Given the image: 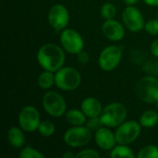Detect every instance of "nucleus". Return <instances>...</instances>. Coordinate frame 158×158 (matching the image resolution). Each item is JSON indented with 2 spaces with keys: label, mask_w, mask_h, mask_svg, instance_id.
<instances>
[{
  "label": "nucleus",
  "mask_w": 158,
  "mask_h": 158,
  "mask_svg": "<svg viewBox=\"0 0 158 158\" xmlns=\"http://www.w3.org/2000/svg\"><path fill=\"white\" fill-rule=\"evenodd\" d=\"M47 19L53 29L56 31H63L69 22V13L65 6L56 4L49 9Z\"/></svg>",
  "instance_id": "11"
},
{
  "label": "nucleus",
  "mask_w": 158,
  "mask_h": 158,
  "mask_svg": "<svg viewBox=\"0 0 158 158\" xmlns=\"http://www.w3.org/2000/svg\"><path fill=\"white\" fill-rule=\"evenodd\" d=\"M63 157L64 158L75 157V155H74V154H72V153H70V152H67V153H65V154L63 155Z\"/></svg>",
  "instance_id": "32"
},
{
  "label": "nucleus",
  "mask_w": 158,
  "mask_h": 158,
  "mask_svg": "<svg viewBox=\"0 0 158 158\" xmlns=\"http://www.w3.org/2000/svg\"><path fill=\"white\" fill-rule=\"evenodd\" d=\"M55 131H56V128H55L54 123H52V122L49 121V120L41 121V123H40V125H39V128H38L39 133H40L42 136L46 137V138L52 136V135L55 133Z\"/></svg>",
  "instance_id": "23"
},
{
  "label": "nucleus",
  "mask_w": 158,
  "mask_h": 158,
  "mask_svg": "<svg viewBox=\"0 0 158 158\" xmlns=\"http://www.w3.org/2000/svg\"><path fill=\"white\" fill-rule=\"evenodd\" d=\"M19 127L27 132H33L38 131L39 125L41 123L40 114L32 106H24L19 113Z\"/></svg>",
  "instance_id": "10"
},
{
  "label": "nucleus",
  "mask_w": 158,
  "mask_h": 158,
  "mask_svg": "<svg viewBox=\"0 0 158 158\" xmlns=\"http://www.w3.org/2000/svg\"><path fill=\"white\" fill-rule=\"evenodd\" d=\"M144 29L151 35H158V19H153L145 22Z\"/></svg>",
  "instance_id": "26"
},
{
  "label": "nucleus",
  "mask_w": 158,
  "mask_h": 158,
  "mask_svg": "<svg viewBox=\"0 0 158 158\" xmlns=\"http://www.w3.org/2000/svg\"><path fill=\"white\" fill-rule=\"evenodd\" d=\"M56 86L62 91L76 90L81 83V75L74 68L62 67L55 74Z\"/></svg>",
  "instance_id": "3"
},
{
  "label": "nucleus",
  "mask_w": 158,
  "mask_h": 158,
  "mask_svg": "<svg viewBox=\"0 0 158 158\" xmlns=\"http://www.w3.org/2000/svg\"><path fill=\"white\" fill-rule=\"evenodd\" d=\"M110 156L113 158H133L135 156H134L133 151H132L127 144H120V143H118V145H116V146L111 150Z\"/></svg>",
  "instance_id": "20"
},
{
  "label": "nucleus",
  "mask_w": 158,
  "mask_h": 158,
  "mask_svg": "<svg viewBox=\"0 0 158 158\" xmlns=\"http://www.w3.org/2000/svg\"><path fill=\"white\" fill-rule=\"evenodd\" d=\"M156 108H157V110H158V101L156 103Z\"/></svg>",
  "instance_id": "33"
},
{
  "label": "nucleus",
  "mask_w": 158,
  "mask_h": 158,
  "mask_svg": "<svg viewBox=\"0 0 158 158\" xmlns=\"http://www.w3.org/2000/svg\"><path fill=\"white\" fill-rule=\"evenodd\" d=\"M64 143L72 148H80L87 145L92 140V131L86 126H73L63 136Z\"/></svg>",
  "instance_id": "5"
},
{
  "label": "nucleus",
  "mask_w": 158,
  "mask_h": 158,
  "mask_svg": "<svg viewBox=\"0 0 158 158\" xmlns=\"http://www.w3.org/2000/svg\"><path fill=\"white\" fill-rule=\"evenodd\" d=\"M143 2L151 6H158V0H143Z\"/></svg>",
  "instance_id": "30"
},
{
  "label": "nucleus",
  "mask_w": 158,
  "mask_h": 158,
  "mask_svg": "<svg viewBox=\"0 0 158 158\" xmlns=\"http://www.w3.org/2000/svg\"><path fill=\"white\" fill-rule=\"evenodd\" d=\"M139 122L143 128H153L158 124V113L151 109L146 110L141 115Z\"/></svg>",
  "instance_id": "18"
},
{
  "label": "nucleus",
  "mask_w": 158,
  "mask_h": 158,
  "mask_svg": "<svg viewBox=\"0 0 158 158\" xmlns=\"http://www.w3.org/2000/svg\"><path fill=\"white\" fill-rule=\"evenodd\" d=\"M102 31L105 37L108 40L118 42L125 36V26L114 19H106L102 25Z\"/></svg>",
  "instance_id": "13"
},
{
  "label": "nucleus",
  "mask_w": 158,
  "mask_h": 158,
  "mask_svg": "<svg viewBox=\"0 0 158 158\" xmlns=\"http://www.w3.org/2000/svg\"><path fill=\"white\" fill-rule=\"evenodd\" d=\"M126 106L118 102L111 103L104 107L100 116L104 126L108 128H118L127 118Z\"/></svg>",
  "instance_id": "4"
},
{
  "label": "nucleus",
  "mask_w": 158,
  "mask_h": 158,
  "mask_svg": "<svg viewBox=\"0 0 158 158\" xmlns=\"http://www.w3.org/2000/svg\"><path fill=\"white\" fill-rule=\"evenodd\" d=\"M42 105L45 112L51 117L59 118L66 114L67 103L64 97L56 92H47L43 97Z\"/></svg>",
  "instance_id": "6"
},
{
  "label": "nucleus",
  "mask_w": 158,
  "mask_h": 158,
  "mask_svg": "<svg viewBox=\"0 0 158 158\" xmlns=\"http://www.w3.org/2000/svg\"><path fill=\"white\" fill-rule=\"evenodd\" d=\"M75 157L78 158H99L100 155L97 151H95L94 149L92 148H88V149H84L80 151L78 154L75 155Z\"/></svg>",
  "instance_id": "27"
},
{
  "label": "nucleus",
  "mask_w": 158,
  "mask_h": 158,
  "mask_svg": "<svg viewBox=\"0 0 158 158\" xmlns=\"http://www.w3.org/2000/svg\"><path fill=\"white\" fill-rule=\"evenodd\" d=\"M67 121L72 126H82L87 121L86 115L82 112V110L79 109H71L66 113Z\"/></svg>",
  "instance_id": "17"
},
{
  "label": "nucleus",
  "mask_w": 158,
  "mask_h": 158,
  "mask_svg": "<svg viewBox=\"0 0 158 158\" xmlns=\"http://www.w3.org/2000/svg\"><path fill=\"white\" fill-rule=\"evenodd\" d=\"M142 126L139 121L128 120L120 124L115 132L117 143L120 144H131L140 136Z\"/></svg>",
  "instance_id": "7"
},
{
  "label": "nucleus",
  "mask_w": 158,
  "mask_h": 158,
  "mask_svg": "<svg viewBox=\"0 0 158 158\" xmlns=\"http://www.w3.org/2000/svg\"><path fill=\"white\" fill-rule=\"evenodd\" d=\"M138 158H158V146L156 145H146L143 147L138 155Z\"/></svg>",
  "instance_id": "21"
},
{
  "label": "nucleus",
  "mask_w": 158,
  "mask_h": 158,
  "mask_svg": "<svg viewBox=\"0 0 158 158\" xmlns=\"http://www.w3.org/2000/svg\"><path fill=\"white\" fill-rule=\"evenodd\" d=\"M77 58H78V61L81 63V64H87L89 59H90V56L88 55L87 52L85 51H81L79 54H77Z\"/></svg>",
  "instance_id": "28"
},
{
  "label": "nucleus",
  "mask_w": 158,
  "mask_h": 158,
  "mask_svg": "<svg viewBox=\"0 0 158 158\" xmlns=\"http://www.w3.org/2000/svg\"><path fill=\"white\" fill-rule=\"evenodd\" d=\"M81 109L89 118L100 117L104 108L98 99H96L95 97L90 96V97H86L85 99H83L81 105Z\"/></svg>",
  "instance_id": "15"
},
{
  "label": "nucleus",
  "mask_w": 158,
  "mask_h": 158,
  "mask_svg": "<svg viewBox=\"0 0 158 158\" xmlns=\"http://www.w3.org/2000/svg\"><path fill=\"white\" fill-rule=\"evenodd\" d=\"M19 156L20 158H44V155H43L33 147L27 146L21 149L19 154Z\"/></svg>",
  "instance_id": "24"
},
{
  "label": "nucleus",
  "mask_w": 158,
  "mask_h": 158,
  "mask_svg": "<svg viewBox=\"0 0 158 158\" xmlns=\"http://www.w3.org/2000/svg\"><path fill=\"white\" fill-rule=\"evenodd\" d=\"M150 51H151V54L156 56V57H158V39L155 40L151 46H150Z\"/></svg>",
  "instance_id": "29"
},
{
  "label": "nucleus",
  "mask_w": 158,
  "mask_h": 158,
  "mask_svg": "<svg viewBox=\"0 0 158 158\" xmlns=\"http://www.w3.org/2000/svg\"><path fill=\"white\" fill-rule=\"evenodd\" d=\"M123 1L127 6H135L139 2V0H123Z\"/></svg>",
  "instance_id": "31"
},
{
  "label": "nucleus",
  "mask_w": 158,
  "mask_h": 158,
  "mask_svg": "<svg viewBox=\"0 0 158 158\" xmlns=\"http://www.w3.org/2000/svg\"><path fill=\"white\" fill-rule=\"evenodd\" d=\"M23 130L19 127H11L6 134L9 144L15 149H20L25 144V135Z\"/></svg>",
  "instance_id": "16"
},
{
  "label": "nucleus",
  "mask_w": 158,
  "mask_h": 158,
  "mask_svg": "<svg viewBox=\"0 0 158 158\" xmlns=\"http://www.w3.org/2000/svg\"><path fill=\"white\" fill-rule=\"evenodd\" d=\"M60 43L65 51L69 54L77 55L83 50L84 42L81 35L73 29H68L62 31L60 34Z\"/></svg>",
  "instance_id": "9"
},
{
  "label": "nucleus",
  "mask_w": 158,
  "mask_h": 158,
  "mask_svg": "<svg viewBox=\"0 0 158 158\" xmlns=\"http://www.w3.org/2000/svg\"><path fill=\"white\" fill-rule=\"evenodd\" d=\"M136 96L147 104H156L158 101V78L145 76L138 81L134 87Z\"/></svg>",
  "instance_id": "2"
},
{
  "label": "nucleus",
  "mask_w": 158,
  "mask_h": 158,
  "mask_svg": "<svg viewBox=\"0 0 158 158\" xmlns=\"http://www.w3.org/2000/svg\"><path fill=\"white\" fill-rule=\"evenodd\" d=\"M94 140L99 148L102 150H112L117 143L115 133L108 127H102L94 132Z\"/></svg>",
  "instance_id": "14"
},
{
  "label": "nucleus",
  "mask_w": 158,
  "mask_h": 158,
  "mask_svg": "<svg viewBox=\"0 0 158 158\" xmlns=\"http://www.w3.org/2000/svg\"><path fill=\"white\" fill-rule=\"evenodd\" d=\"M37 61L45 70L56 72L64 66L66 56L64 49L56 44H43L37 52Z\"/></svg>",
  "instance_id": "1"
},
{
  "label": "nucleus",
  "mask_w": 158,
  "mask_h": 158,
  "mask_svg": "<svg viewBox=\"0 0 158 158\" xmlns=\"http://www.w3.org/2000/svg\"><path fill=\"white\" fill-rule=\"evenodd\" d=\"M117 13L116 6L112 3H105L102 5L101 9H100V14L101 17L106 20V19H114Z\"/></svg>",
  "instance_id": "22"
},
{
  "label": "nucleus",
  "mask_w": 158,
  "mask_h": 158,
  "mask_svg": "<svg viewBox=\"0 0 158 158\" xmlns=\"http://www.w3.org/2000/svg\"><path fill=\"white\" fill-rule=\"evenodd\" d=\"M122 58V49L117 45H108L105 47L98 57V64L104 71L114 70L120 63Z\"/></svg>",
  "instance_id": "8"
},
{
  "label": "nucleus",
  "mask_w": 158,
  "mask_h": 158,
  "mask_svg": "<svg viewBox=\"0 0 158 158\" xmlns=\"http://www.w3.org/2000/svg\"><path fill=\"white\" fill-rule=\"evenodd\" d=\"M54 73L55 72L44 69L38 77V85L44 90L50 89L54 84H56Z\"/></svg>",
  "instance_id": "19"
},
{
  "label": "nucleus",
  "mask_w": 158,
  "mask_h": 158,
  "mask_svg": "<svg viewBox=\"0 0 158 158\" xmlns=\"http://www.w3.org/2000/svg\"><path fill=\"white\" fill-rule=\"evenodd\" d=\"M122 21L124 26L132 32L140 31L145 25L143 14L134 6H128L123 10Z\"/></svg>",
  "instance_id": "12"
},
{
  "label": "nucleus",
  "mask_w": 158,
  "mask_h": 158,
  "mask_svg": "<svg viewBox=\"0 0 158 158\" xmlns=\"http://www.w3.org/2000/svg\"><path fill=\"white\" fill-rule=\"evenodd\" d=\"M86 127L89 128L92 131H96L97 130H99L100 128H102L104 126L101 118L100 117H96V118H89V119L86 121L85 123Z\"/></svg>",
  "instance_id": "25"
}]
</instances>
